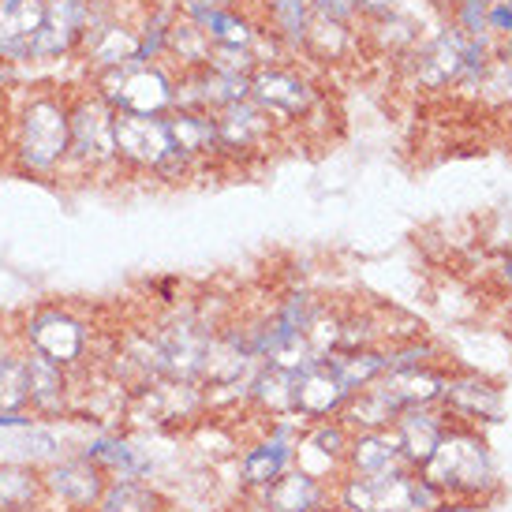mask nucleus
<instances>
[{"instance_id": "39", "label": "nucleus", "mask_w": 512, "mask_h": 512, "mask_svg": "<svg viewBox=\"0 0 512 512\" xmlns=\"http://www.w3.org/2000/svg\"><path fill=\"white\" fill-rule=\"evenodd\" d=\"M236 4H240V0H236Z\"/></svg>"}, {"instance_id": "25", "label": "nucleus", "mask_w": 512, "mask_h": 512, "mask_svg": "<svg viewBox=\"0 0 512 512\" xmlns=\"http://www.w3.org/2000/svg\"><path fill=\"white\" fill-rule=\"evenodd\" d=\"M251 397L270 408L273 415H296V374L292 370H281L273 363H262L251 378Z\"/></svg>"}, {"instance_id": "29", "label": "nucleus", "mask_w": 512, "mask_h": 512, "mask_svg": "<svg viewBox=\"0 0 512 512\" xmlns=\"http://www.w3.org/2000/svg\"><path fill=\"white\" fill-rule=\"evenodd\" d=\"M441 397L449 400L456 412L479 415V419H498L501 415L498 389H490L486 382H445Z\"/></svg>"}, {"instance_id": "13", "label": "nucleus", "mask_w": 512, "mask_h": 512, "mask_svg": "<svg viewBox=\"0 0 512 512\" xmlns=\"http://www.w3.org/2000/svg\"><path fill=\"white\" fill-rule=\"evenodd\" d=\"M105 486H109V475H105L94 460H86V456L57 460L53 468L45 471V498L60 501L64 509H72V512L98 509Z\"/></svg>"}, {"instance_id": "26", "label": "nucleus", "mask_w": 512, "mask_h": 512, "mask_svg": "<svg viewBox=\"0 0 512 512\" xmlns=\"http://www.w3.org/2000/svg\"><path fill=\"white\" fill-rule=\"evenodd\" d=\"M266 505L270 512H314L318 505V483L311 471H285L266 486Z\"/></svg>"}, {"instance_id": "34", "label": "nucleus", "mask_w": 512, "mask_h": 512, "mask_svg": "<svg viewBox=\"0 0 512 512\" xmlns=\"http://www.w3.org/2000/svg\"><path fill=\"white\" fill-rule=\"evenodd\" d=\"M400 0H359V23H367V19H382V15L397 12Z\"/></svg>"}, {"instance_id": "9", "label": "nucleus", "mask_w": 512, "mask_h": 512, "mask_svg": "<svg viewBox=\"0 0 512 512\" xmlns=\"http://www.w3.org/2000/svg\"><path fill=\"white\" fill-rule=\"evenodd\" d=\"M146 4L143 8H131L128 4L109 23L90 30L83 38V45H79V57L75 60H83L86 68H90V75L109 72V68H124L131 60H139V19H143Z\"/></svg>"}, {"instance_id": "28", "label": "nucleus", "mask_w": 512, "mask_h": 512, "mask_svg": "<svg viewBox=\"0 0 512 512\" xmlns=\"http://www.w3.org/2000/svg\"><path fill=\"white\" fill-rule=\"evenodd\" d=\"M400 441L382 434V430H367L363 438L352 445V464H356L363 475H393L400 460Z\"/></svg>"}, {"instance_id": "17", "label": "nucleus", "mask_w": 512, "mask_h": 512, "mask_svg": "<svg viewBox=\"0 0 512 512\" xmlns=\"http://www.w3.org/2000/svg\"><path fill=\"white\" fill-rule=\"evenodd\" d=\"M348 400H352L348 385L333 374L326 359L296 374V415L303 419H326V415L341 412Z\"/></svg>"}, {"instance_id": "12", "label": "nucleus", "mask_w": 512, "mask_h": 512, "mask_svg": "<svg viewBox=\"0 0 512 512\" xmlns=\"http://www.w3.org/2000/svg\"><path fill=\"white\" fill-rule=\"evenodd\" d=\"M490 479V460L486 449L475 438L453 434L441 438L434 456L427 460V483L430 486H449V490H479Z\"/></svg>"}, {"instance_id": "32", "label": "nucleus", "mask_w": 512, "mask_h": 512, "mask_svg": "<svg viewBox=\"0 0 512 512\" xmlns=\"http://www.w3.org/2000/svg\"><path fill=\"white\" fill-rule=\"evenodd\" d=\"M314 15L337 19V23H359V0H311Z\"/></svg>"}, {"instance_id": "35", "label": "nucleus", "mask_w": 512, "mask_h": 512, "mask_svg": "<svg viewBox=\"0 0 512 512\" xmlns=\"http://www.w3.org/2000/svg\"><path fill=\"white\" fill-rule=\"evenodd\" d=\"M34 419L30 412H0V430H15V427H30Z\"/></svg>"}, {"instance_id": "3", "label": "nucleus", "mask_w": 512, "mask_h": 512, "mask_svg": "<svg viewBox=\"0 0 512 512\" xmlns=\"http://www.w3.org/2000/svg\"><path fill=\"white\" fill-rule=\"evenodd\" d=\"M86 83L113 105L116 113L165 116L176 105V68L165 60H131L124 68L90 75Z\"/></svg>"}, {"instance_id": "14", "label": "nucleus", "mask_w": 512, "mask_h": 512, "mask_svg": "<svg viewBox=\"0 0 512 512\" xmlns=\"http://www.w3.org/2000/svg\"><path fill=\"white\" fill-rule=\"evenodd\" d=\"M27 412L38 419H57L72 412V370L34 348H27Z\"/></svg>"}, {"instance_id": "31", "label": "nucleus", "mask_w": 512, "mask_h": 512, "mask_svg": "<svg viewBox=\"0 0 512 512\" xmlns=\"http://www.w3.org/2000/svg\"><path fill=\"white\" fill-rule=\"evenodd\" d=\"M490 4H494V0H456L453 27L460 30V34H468V38H483V34H490V27H486Z\"/></svg>"}, {"instance_id": "27", "label": "nucleus", "mask_w": 512, "mask_h": 512, "mask_svg": "<svg viewBox=\"0 0 512 512\" xmlns=\"http://www.w3.org/2000/svg\"><path fill=\"white\" fill-rule=\"evenodd\" d=\"M326 363L333 367V374L348 385V393H352V397H356L359 389L374 385L385 370H389V367H385L382 352H370V348H356V352H333V356H326Z\"/></svg>"}, {"instance_id": "5", "label": "nucleus", "mask_w": 512, "mask_h": 512, "mask_svg": "<svg viewBox=\"0 0 512 512\" xmlns=\"http://www.w3.org/2000/svg\"><path fill=\"white\" fill-rule=\"evenodd\" d=\"M251 101L277 128H292L322 109V90L314 86L311 75H303L292 64H262L251 75Z\"/></svg>"}, {"instance_id": "11", "label": "nucleus", "mask_w": 512, "mask_h": 512, "mask_svg": "<svg viewBox=\"0 0 512 512\" xmlns=\"http://www.w3.org/2000/svg\"><path fill=\"white\" fill-rule=\"evenodd\" d=\"M172 150L169 124L165 116H143V113H116V157L124 172H143L154 176L161 157Z\"/></svg>"}, {"instance_id": "24", "label": "nucleus", "mask_w": 512, "mask_h": 512, "mask_svg": "<svg viewBox=\"0 0 512 512\" xmlns=\"http://www.w3.org/2000/svg\"><path fill=\"white\" fill-rule=\"evenodd\" d=\"M397 441H400V453L415 460V464H427L434 449L441 441V427L434 415H427L423 408H408V412L397 415Z\"/></svg>"}, {"instance_id": "2", "label": "nucleus", "mask_w": 512, "mask_h": 512, "mask_svg": "<svg viewBox=\"0 0 512 512\" xmlns=\"http://www.w3.org/2000/svg\"><path fill=\"white\" fill-rule=\"evenodd\" d=\"M68 120H72V139H68V169H64V176L105 180V176L124 172L120 157H116V109L90 83L72 90Z\"/></svg>"}, {"instance_id": "30", "label": "nucleus", "mask_w": 512, "mask_h": 512, "mask_svg": "<svg viewBox=\"0 0 512 512\" xmlns=\"http://www.w3.org/2000/svg\"><path fill=\"white\" fill-rule=\"evenodd\" d=\"M161 509V498L146 483H135V479H113L101 494L98 509L94 512H157Z\"/></svg>"}, {"instance_id": "10", "label": "nucleus", "mask_w": 512, "mask_h": 512, "mask_svg": "<svg viewBox=\"0 0 512 512\" xmlns=\"http://www.w3.org/2000/svg\"><path fill=\"white\" fill-rule=\"evenodd\" d=\"M86 34V0H45L42 30L34 38L30 68L64 64L79 57V45Z\"/></svg>"}, {"instance_id": "36", "label": "nucleus", "mask_w": 512, "mask_h": 512, "mask_svg": "<svg viewBox=\"0 0 512 512\" xmlns=\"http://www.w3.org/2000/svg\"><path fill=\"white\" fill-rule=\"evenodd\" d=\"M498 49H501V57H505V60H509V64H512V34H509V38H501Z\"/></svg>"}, {"instance_id": "6", "label": "nucleus", "mask_w": 512, "mask_h": 512, "mask_svg": "<svg viewBox=\"0 0 512 512\" xmlns=\"http://www.w3.org/2000/svg\"><path fill=\"white\" fill-rule=\"evenodd\" d=\"M468 49L471 38L460 34L456 27L438 30L434 38L412 45L404 57H408V72H412L415 86L423 90H449L464 79V68H468Z\"/></svg>"}, {"instance_id": "37", "label": "nucleus", "mask_w": 512, "mask_h": 512, "mask_svg": "<svg viewBox=\"0 0 512 512\" xmlns=\"http://www.w3.org/2000/svg\"><path fill=\"white\" fill-rule=\"evenodd\" d=\"M0 154H4V116H0Z\"/></svg>"}, {"instance_id": "7", "label": "nucleus", "mask_w": 512, "mask_h": 512, "mask_svg": "<svg viewBox=\"0 0 512 512\" xmlns=\"http://www.w3.org/2000/svg\"><path fill=\"white\" fill-rule=\"evenodd\" d=\"M344 501L356 512H430L434 509V486L427 479L408 475H367L344 490Z\"/></svg>"}, {"instance_id": "1", "label": "nucleus", "mask_w": 512, "mask_h": 512, "mask_svg": "<svg viewBox=\"0 0 512 512\" xmlns=\"http://www.w3.org/2000/svg\"><path fill=\"white\" fill-rule=\"evenodd\" d=\"M68 98L60 86H30L4 113V157L8 169L30 180H64L68 169Z\"/></svg>"}, {"instance_id": "33", "label": "nucleus", "mask_w": 512, "mask_h": 512, "mask_svg": "<svg viewBox=\"0 0 512 512\" xmlns=\"http://www.w3.org/2000/svg\"><path fill=\"white\" fill-rule=\"evenodd\" d=\"M486 27H490V34H498V38H509L512 34V0H494V4H490Z\"/></svg>"}, {"instance_id": "4", "label": "nucleus", "mask_w": 512, "mask_h": 512, "mask_svg": "<svg viewBox=\"0 0 512 512\" xmlns=\"http://www.w3.org/2000/svg\"><path fill=\"white\" fill-rule=\"evenodd\" d=\"M15 333L27 348L42 352L68 370L86 367V356L94 348V329L86 326L72 307H60V303H42V307L27 311Z\"/></svg>"}, {"instance_id": "18", "label": "nucleus", "mask_w": 512, "mask_h": 512, "mask_svg": "<svg viewBox=\"0 0 512 512\" xmlns=\"http://www.w3.org/2000/svg\"><path fill=\"white\" fill-rule=\"evenodd\" d=\"M187 19H195L202 34L210 38V45H225V49H255L262 23L251 8L228 4V8H206V12H184Z\"/></svg>"}, {"instance_id": "21", "label": "nucleus", "mask_w": 512, "mask_h": 512, "mask_svg": "<svg viewBox=\"0 0 512 512\" xmlns=\"http://www.w3.org/2000/svg\"><path fill=\"white\" fill-rule=\"evenodd\" d=\"M45 501V475L30 464H0V512H34Z\"/></svg>"}, {"instance_id": "38", "label": "nucleus", "mask_w": 512, "mask_h": 512, "mask_svg": "<svg viewBox=\"0 0 512 512\" xmlns=\"http://www.w3.org/2000/svg\"><path fill=\"white\" fill-rule=\"evenodd\" d=\"M505 277H509V281H512V262H509V266H505Z\"/></svg>"}, {"instance_id": "19", "label": "nucleus", "mask_w": 512, "mask_h": 512, "mask_svg": "<svg viewBox=\"0 0 512 512\" xmlns=\"http://www.w3.org/2000/svg\"><path fill=\"white\" fill-rule=\"evenodd\" d=\"M169 124V139L176 150H184L187 157H195L202 169L210 161H221L217 154V124L214 113H202V109H169L165 113Z\"/></svg>"}, {"instance_id": "8", "label": "nucleus", "mask_w": 512, "mask_h": 512, "mask_svg": "<svg viewBox=\"0 0 512 512\" xmlns=\"http://www.w3.org/2000/svg\"><path fill=\"white\" fill-rule=\"evenodd\" d=\"M214 124H217V154H221V161H247V157L266 154L270 143L277 139V131H281L251 98L214 113Z\"/></svg>"}, {"instance_id": "22", "label": "nucleus", "mask_w": 512, "mask_h": 512, "mask_svg": "<svg viewBox=\"0 0 512 512\" xmlns=\"http://www.w3.org/2000/svg\"><path fill=\"white\" fill-rule=\"evenodd\" d=\"M359 45L356 23H337V19H322L314 15L307 42H303V57L307 60H344Z\"/></svg>"}, {"instance_id": "15", "label": "nucleus", "mask_w": 512, "mask_h": 512, "mask_svg": "<svg viewBox=\"0 0 512 512\" xmlns=\"http://www.w3.org/2000/svg\"><path fill=\"white\" fill-rule=\"evenodd\" d=\"M42 19L45 0H0V64L27 68Z\"/></svg>"}, {"instance_id": "20", "label": "nucleus", "mask_w": 512, "mask_h": 512, "mask_svg": "<svg viewBox=\"0 0 512 512\" xmlns=\"http://www.w3.org/2000/svg\"><path fill=\"white\" fill-rule=\"evenodd\" d=\"M255 15H258V23L270 30L288 53H303L307 30H311V23H314L311 0H262Z\"/></svg>"}, {"instance_id": "23", "label": "nucleus", "mask_w": 512, "mask_h": 512, "mask_svg": "<svg viewBox=\"0 0 512 512\" xmlns=\"http://www.w3.org/2000/svg\"><path fill=\"white\" fill-rule=\"evenodd\" d=\"M288 460H292V434H288V427H277L270 441H262V445H255V449L247 453L243 475H247V483L270 486L277 475L288 471Z\"/></svg>"}, {"instance_id": "16", "label": "nucleus", "mask_w": 512, "mask_h": 512, "mask_svg": "<svg viewBox=\"0 0 512 512\" xmlns=\"http://www.w3.org/2000/svg\"><path fill=\"white\" fill-rule=\"evenodd\" d=\"M370 389L400 415L408 412V408H427L430 400H438L441 389H445V378L427 367H400V370H385Z\"/></svg>"}]
</instances>
